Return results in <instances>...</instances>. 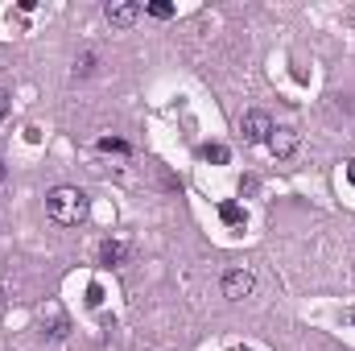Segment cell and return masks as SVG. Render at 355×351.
Returning <instances> with one entry per match:
<instances>
[{
  "label": "cell",
  "mask_w": 355,
  "mask_h": 351,
  "mask_svg": "<svg viewBox=\"0 0 355 351\" xmlns=\"http://www.w3.org/2000/svg\"><path fill=\"white\" fill-rule=\"evenodd\" d=\"M103 12H107V21H112L116 29H128V25H137V17H141V4H132V0H112Z\"/></svg>",
  "instance_id": "277c9868"
},
{
  "label": "cell",
  "mask_w": 355,
  "mask_h": 351,
  "mask_svg": "<svg viewBox=\"0 0 355 351\" xmlns=\"http://www.w3.org/2000/svg\"><path fill=\"white\" fill-rule=\"evenodd\" d=\"M0 302H4V285H0Z\"/></svg>",
  "instance_id": "e0dca14e"
},
{
  "label": "cell",
  "mask_w": 355,
  "mask_h": 351,
  "mask_svg": "<svg viewBox=\"0 0 355 351\" xmlns=\"http://www.w3.org/2000/svg\"><path fill=\"white\" fill-rule=\"evenodd\" d=\"M99 153H120V157H128L132 153V145L128 141H120V137H99V145H95Z\"/></svg>",
  "instance_id": "9c48e42d"
},
{
  "label": "cell",
  "mask_w": 355,
  "mask_h": 351,
  "mask_svg": "<svg viewBox=\"0 0 355 351\" xmlns=\"http://www.w3.org/2000/svg\"><path fill=\"white\" fill-rule=\"evenodd\" d=\"M46 215H50L54 223H62V228H79V223H87L91 203L79 186H54V190L46 194Z\"/></svg>",
  "instance_id": "6da1fadb"
},
{
  "label": "cell",
  "mask_w": 355,
  "mask_h": 351,
  "mask_svg": "<svg viewBox=\"0 0 355 351\" xmlns=\"http://www.w3.org/2000/svg\"><path fill=\"white\" fill-rule=\"evenodd\" d=\"M352 323H355V318H352Z\"/></svg>",
  "instance_id": "ac0fdd59"
},
{
  "label": "cell",
  "mask_w": 355,
  "mask_h": 351,
  "mask_svg": "<svg viewBox=\"0 0 355 351\" xmlns=\"http://www.w3.org/2000/svg\"><path fill=\"white\" fill-rule=\"evenodd\" d=\"M145 12H149V17H157V21H170V17H174V4L153 0V4H145Z\"/></svg>",
  "instance_id": "8fae6325"
},
{
  "label": "cell",
  "mask_w": 355,
  "mask_h": 351,
  "mask_svg": "<svg viewBox=\"0 0 355 351\" xmlns=\"http://www.w3.org/2000/svg\"><path fill=\"white\" fill-rule=\"evenodd\" d=\"M202 157H207V162H215V166H227V157H232V153H227V145H202Z\"/></svg>",
  "instance_id": "30bf717a"
},
{
  "label": "cell",
  "mask_w": 355,
  "mask_h": 351,
  "mask_svg": "<svg viewBox=\"0 0 355 351\" xmlns=\"http://www.w3.org/2000/svg\"><path fill=\"white\" fill-rule=\"evenodd\" d=\"M219 219H223L227 228H244V219H248V215H244V207H240V203H223V207H219Z\"/></svg>",
  "instance_id": "ba28073f"
},
{
  "label": "cell",
  "mask_w": 355,
  "mask_h": 351,
  "mask_svg": "<svg viewBox=\"0 0 355 351\" xmlns=\"http://www.w3.org/2000/svg\"><path fill=\"white\" fill-rule=\"evenodd\" d=\"M4 116H8V91L0 87V120H4Z\"/></svg>",
  "instance_id": "5bb4252c"
},
{
  "label": "cell",
  "mask_w": 355,
  "mask_h": 351,
  "mask_svg": "<svg viewBox=\"0 0 355 351\" xmlns=\"http://www.w3.org/2000/svg\"><path fill=\"white\" fill-rule=\"evenodd\" d=\"M268 149H272V157H293L297 153V128H272V137H268Z\"/></svg>",
  "instance_id": "5b68a950"
},
{
  "label": "cell",
  "mask_w": 355,
  "mask_h": 351,
  "mask_svg": "<svg viewBox=\"0 0 355 351\" xmlns=\"http://www.w3.org/2000/svg\"><path fill=\"white\" fill-rule=\"evenodd\" d=\"M268 137H272V120H268V112H248L244 116V141H252V145H268Z\"/></svg>",
  "instance_id": "3957f363"
},
{
  "label": "cell",
  "mask_w": 355,
  "mask_h": 351,
  "mask_svg": "<svg viewBox=\"0 0 355 351\" xmlns=\"http://www.w3.org/2000/svg\"><path fill=\"white\" fill-rule=\"evenodd\" d=\"M42 327H46V335H50V339H67L71 318H67L58 306H50V310H42Z\"/></svg>",
  "instance_id": "8992f818"
},
{
  "label": "cell",
  "mask_w": 355,
  "mask_h": 351,
  "mask_svg": "<svg viewBox=\"0 0 355 351\" xmlns=\"http://www.w3.org/2000/svg\"><path fill=\"white\" fill-rule=\"evenodd\" d=\"M347 178H352V182H355V162H352V166H347Z\"/></svg>",
  "instance_id": "2e32d148"
},
{
  "label": "cell",
  "mask_w": 355,
  "mask_h": 351,
  "mask_svg": "<svg viewBox=\"0 0 355 351\" xmlns=\"http://www.w3.org/2000/svg\"><path fill=\"white\" fill-rule=\"evenodd\" d=\"M124 257H128V244L124 240H103L99 244V264L116 268V264H124Z\"/></svg>",
  "instance_id": "52a82bcc"
},
{
  "label": "cell",
  "mask_w": 355,
  "mask_h": 351,
  "mask_svg": "<svg viewBox=\"0 0 355 351\" xmlns=\"http://www.w3.org/2000/svg\"><path fill=\"white\" fill-rule=\"evenodd\" d=\"M219 285H223V298H227V302H244V298L257 289V273H252V268H227Z\"/></svg>",
  "instance_id": "7a4b0ae2"
},
{
  "label": "cell",
  "mask_w": 355,
  "mask_h": 351,
  "mask_svg": "<svg viewBox=\"0 0 355 351\" xmlns=\"http://www.w3.org/2000/svg\"><path fill=\"white\" fill-rule=\"evenodd\" d=\"M87 75H95V54H83V58H75V79H87Z\"/></svg>",
  "instance_id": "7c38bea8"
},
{
  "label": "cell",
  "mask_w": 355,
  "mask_h": 351,
  "mask_svg": "<svg viewBox=\"0 0 355 351\" xmlns=\"http://www.w3.org/2000/svg\"><path fill=\"white\" fill-rule=\"evenodd\" d=\"M4 178H8V170H4V162H0V186H4Z\"/></svg>",
  "instance_id": "9a60e30c"
},
{
  "label": "cell",
  "mask_w": 355,
  "mask_h": 351,
  "mask_svg": "<svg viewBox=\"0 0 355 351\" xmlns=\"http://www.w3.org/2000/svg\"><path fill=\"white\" fill-rule=\"evenodd\" d=\"M257 186H261V182H257L252 174H248V178H240V194H257Z\"/></svg>",
  "instance_id": "4fadbf2b"
}]
</instances>
